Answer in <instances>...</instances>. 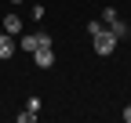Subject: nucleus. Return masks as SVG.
Returning a JSON list of instances; mask_svg holds the SVG:
<instances>
[{
    "label": "nucleus",
    "mask_w": 131,
    "mask_h": 123,
    "mask_svg": "<svg viewBox=\"0 0 131 123\" xmlns=\"http://www.w3.org/2000/svg\"><path fill=\"white\" fill-rule=\"evenodd\" d=\"M91 43H95V54H113V51H117V36H113V29L95 33V36H91Z\"/></svg>",
    "instance_id": "nucleus-1"
},
{
    "label": "nucleus",
    "mask_w": 131,
    "mask_h": 123,
    "mask_svg": "<svg viewBox=\"0 0 131 123\" xmlns=\"http://www.w3.org/2000/svg\"><path fill=\"white\" fill-rule=\"evenodd\" d=\"M33 62H37L40 69H51V65H55V54H51V47H37V51H33Z\"/></svg>",
    "instance_id": "nucleus-2"
},
{
    "label": "nucleus",
    "mask_w": 131,
    "mask_h": 123,
    "mask_svg": "<svg viewBox=\"0 0 131 123\" xmlns=\"http://www.w3.org/2000/svg\"><path fill=\"white\" fill-rule=\"evenodd\" d=\"M0 58H4V62L15 58V36H7L4 29H0Z\"/></svg>",
    "instance_id": "nucleus-3"
},
{
    "label": "nucleus",
    "mask_w": 131,
    "mask_h": 123,
    "mask_svg": "<svg viewBox=\"0 0 131 123\" xmlns=\"http://www.w3.org/2000/svg\"><path fill=\"white\" fill-rule=\"evenodd\" d=\"M0 29H4L7 36H18V33H22V18H18V14H7V18H4V25H0Z\"/></svg>",
    "instance_id": "nucleus-4"
},
{
    "label": "nucleus",
    "mask_w": 131,
    "mask_h": 123,
    "mask_svg": "<svg viewBox=\"0 0 131 123\" xmlns=\"http://www.w3.org/2000/svg\"><path fill=\"white\" fill-rule=\"evenodd\" d=\"M40 47V33H26L22 36V51H37Z\"/></svg>",
    "instance_id": "nucleus-5"
},
{
    "label": "nucleus",
    "mask_w": 131,
    "mask_h": 123,
    "mask_svg": "<svg viewBox=\"0 0 131 123\" xmlns=\"http://www.w3.org/2000/svg\"><path fill=\"white\" fill-rule=\"evenodd\" d=\"M109 29H113V36H117V40H124V36H127V22H120V18H113V22H109Z\"/></svg>",
    "instance_id": "nucleus-6"
},
{
    "label": "nucleus",
    "mask_w": 131,
    "mask_h": 123,
    "mask_svg": "<svg viewBox=\"0 0 131 123\" xmlns=\"http://www.w3.org/2000/svg\"><path fill=\"white\" fill-rule=\"evenodd\" d=\"M33 119H37V112H29V109H26V112H18V123H33Z\"/></svg>",
    "instance_id": "nucleus-7"
},
{
    "label": "nucleus",
    "mask_w": 131,
    "mask_h": 123,
    "mask_svg": "<svg viewBox=\"0 0 131 123\" xmlns=\"http://www.w3.org/2000/svg\"><path fill=\"white\" fill-rule=\"evenodd\" d=\"M124 119H127V123H131V105H127V109H124Z\"/></svg>",
    "instance_id": "nucleus-8"
},
{
    "label": "nucleus",
    "mask_w": 131,
    "mask_h": 123,
    "mask_svg": "<svg viewBox=\"0 0 131 123\" xmlns=\"http://www.w3.org/2000/svg\"><path fill=\"white\" fill-rule=\"evenodd\" d=\"M11 4H22V0H11Z\"/></svg>",
    "instance_id": "nucleus-9"
}]
</instances>
